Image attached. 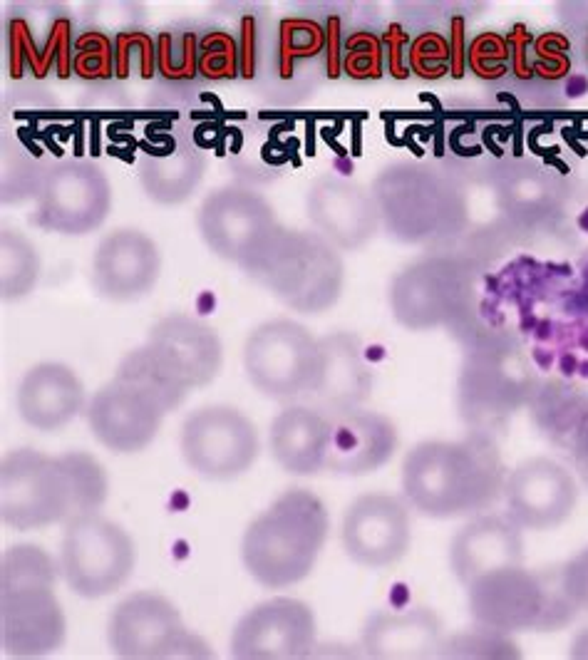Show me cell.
<instances>
[{"label":"cell","instance_id":"obj_1","mask_svg":"<svg viewBox=\"0 0 588 660\" xmlns=\"http://www.w3.org/2000/svg\"><path fill=\"white\" fill-rule=\"evenodd\" d=\"M107 492L105 467L87 452L45 455L23 447L0 462V522L10 529H45L95 514Z\"/></svg>","mask_w":588,"mask_h":660},{"label":"cell","instance_id":"obj_2","mask_svg":"<svg viewBox=\"0 0 588 660\" xmlns=\"http://www.w3.org/2000/svg\"><path fill=\"white\" fill-rule=\"evenodd\" d=\"M507 472L492 437L482 430L462 440L417 442L402 460L405 502L430 519L474 517L504 494Z\"/></svg>","mask_w":588,"mask_h":660},{"label":"cell","instance_id":"obj_3","mask_svg":"<svg viewBox=\"0 0 588 660\" xmlns=\"http://www.w3.org/2000/svg\"><path fill=\"white\" fill-rule=\"evenodd\" d=\"M330 531L323 499L288 489L263 509L241 536V564L263 589H288L316 569Z\"/></svg>","mask_w":588,"mask_h":660},{"label":"cell","instance_id":"obj_4","mask_svg":"<svg viewBox=\"0 0 588 660\" xmlns=\"http://www.w3.org/2000/svg\"><path fill=\"white\" fill-rule=\"evenodd\" d=\"M246 276L291 311L321 316L343 293L345 264L340 251L318 231L283 226Z\"/></svg>","mask_w":588,"mask_h":660},{"label":"cell","instance_id":"obj_5","mask_svg":"<svg viewBox=\"0 0 588 660\" xmlns=\"http://www.w3.org/2000/svg\"><path fill=\"white\" fill-rule=\"evenodd\" d=\"M380 221L402 244H430L455 236L464 224V197L455 179L440 169L400 162L373 182Z\"/></svg>","mask_w":588,"mask_h":660},{"label":"cell","instance_id":"obj_6","mask_svg":"<svg viewBox=\"0 0 588 660\" xmlns=\"http://www.w3.org/2000/svg\"><path fill=\"white\" fill-rule=\"evenodd\" d=\"M321 338L291 318H273L249 333L244 370L261 395L276 402H303L321 373Z\"/></svg>","mask_w":588,"mask_h":660},{"label":"cell","instance_id":"obj_7","mask_svg":"<svg viewBox=\"0 0 588 660\" xmlns=\"http://www.w3.org/2000/svg\"><path fill=\"white\" fill-rule=\"evenodd\" d=\"M60 576L80 598H105L130 581L137 564V546L122 524L100 512L82 514L63 524Z\"/></svg>","mask_w":588,"mask_h":660},{"label":"cell","instance_id":"obj_8","mask_svg":"<svg viewBox=\"0 0 588 660\" xmlns=\"http://www.w3.org/2000/svg\"><path fill=\"white\" fill-rule=\"evenodd\" d=\"M474 276L457 256H422L407 264L390 283V311L407 330L452 326L469 311Z\"/></svg>","mask_w":588,"mask_h":660},{"label":"cell","instance_id":"obj_9","mask_svg":"<svg viewBox=\"0 0 588 660\" xmlns=\"http://www.w3.org/2000/svg\"><path fill=\"white\" fill-rule=\"evenodd\" d=\"M107 641L122 660L214 658L211 648L184 626L179 608L154 591H137L117 603L107 623Z\"/></svg>","mask_w":588,"mask_h":660},{"label":"cell","instance_id":"obj_10","mask_svg":"<svg viewBox=\"0 0 588 660\" xmlns=\"http://www.w3.org/2000/svg\"><path fill=\"white\" fill-rule=\"evenodd\" d=\"M196 226L211 254L249 273L283 229L276 211L246 187H219L206 194L196 214Z\"/></svg>","mask_w":588,"mask_h":660},{"label":"cell","instance_id":"obj_11","mask_svg":"<svg viewBox=\"0 0 588 660\" xmlns=\"http://www.w3.org/2000/svg\"><path fill=\"white\" fill-rule=\"evenodd\" d=\"M534 378L517 345L507 340H487L464 358L459 375V412L469 425H484L517 412L529 402Z\"/></svg>","mask_w":588,"mask_h":660},{"label":"cell","instance_id":"obj_12","mask_svg":"<svg viewBox=\"0 0 588 660\" xmlns=\"http://www.w3.org/2000/svg\"><path fill=\"white\" fill-rule=\"evenodd\" d=\"M112 209V184L92 159L50 164L35 197V226L60 236H87L100 229Z\"/></svg>","mask_w":588,"mask_h":660},{"label":"cell","instance_id":"obj_13","mask_svg":"<svg viewBox=\"0 0 588 660\" xmlns=\"http://www.w3.org/2000/svg\"><path fill=\"white\" fill-rule=\"evenodd\" d=\"M184 462L211 482H229L254 467L261 452L256 425L229 405H206L184 420L179 435Z\"/></svg>","mask_w":588,"mask_h":660},{"label":"cell","instance_id":"obj_14","mask_svg":"<svg viewBox=\"0 0 588 660\" xmlns=\"http://www.w3.org/2000/svg\"><path fill=\"white\" fill-rule=\"evenodd\" d=\"M316 613L306 601L273 596L236 621L229 653L236 660H298L316 648Z\"/></svg>","mask_w":588,"mask_h":660},{"label":"cell","instance_id":"obj_15","mask_svg":"<svg viewBox=\"0 0 588 660\" xmlns=\"http://www.w3.org/2000/svg\"><path fill=\"white\" fill-rule=\"evenodd\" d=\"M340 541L348 559L365 569L397 564L412 544V507L397 494H360L345 509Z\"/></svg>","mask_w":588,"mask_h":660},{"label":"cell","instance_id":"obj_16","mask_svg":"<svg viewBox=\"0 0 588 660\" xmlns=\"http://www.w3.org/2000/svg\"><path fill=\"white\" fill-rule=\"evenodd\" d=\"M169 412L149 390L112 378L87 400L85 420L92 437L115 455H137L157 440Z\"/></svg>","mask_w":588,"mask_h":660},{"label":"cell","instance_id":"obj_17","mask_svg":"<svg viewBox=\"0 0 588 660\" xmlns=\"http://www.w3.org/2000/svg\"><path fill=\"white\" fill-rule=\"evenodd\" d=\"M551 574H536L522 566L489 571L467 584L469 616L479 626L504 633H539L549 601Z\"/></svg>","mask_w":588,"mask_h":660},{"label":"cell","instance_id":"obj_18","mask_svg":"<svg viewBox=\"0 0 588 660\" xmlns=\"http://www.w3.org/2000/svg\"><path fill=\"white\" fill-rule=\"evenodd\" d=\"M504 499L507 514L524 531H549L574 514L579 484L561 462L529 457L507 474Z\"/></svg>","mask_w":588,"mask_h":660},{"label":"cell","instance_id":"obj_19","mask_svg":"<svg viewBox=\"0 0 588 660\" xmlns=\"http://www.w3.org/2000/svg\"><path fill=\"white\" fill-rule=\"evenodd\" d=\"M306 211L313 231L328 239L338 251H358L383 229L373 189L353 179L326 174L311 184Z\"/></svg>","mask_w":588,"mask_h":660},{"label":"cell","instance_id":"obj_20","mask_svg":"<svg viewBox=\"0 0 588 660\" xmlns=\"http://www.w3.org/2000/svg\"><path fill=\"white\" fill-rule=\"evenodd\" d=\"M65 611L55 586L0 589V648L3 658H43L63 648Z\"/></svg>","mask_w":588,"mask_h":660},{"label":"cell","instance_id":"obj_21","mask_svg":"<svg viewBox=\"0 0 588 660\" xmlns=\"http://www.w3.org/2000/svg\"><path fill=\"white\" fill-rule=\"evenodd\" d=\"M162 273V254L152 236L139 229L107 234L92 256V288L112 303H130L147 296Z\"/></svg>","mask_w":588,"mask_h":660},{"label":"cell","instance_id":"obj_22","mask_svg":"<svg viewBox=\"0 0 588 660\" xmlns=\"http://www.w3.org/2000/svg\"><path fill=\"white\" fill-rule=\"evenodd\" d=\"M321 350V373L303 405L326 412L330 420L360 410L373 393V370L365 360V345L350 330H335L323 335Z\"/></svg>","mask_w":588,"mask_h":660},{"label":"cell","instance_id":"obj_23","mask_svg":"<svg viewBox=\"0 0 588 660\" xmlns=\"http://www.w3.org/2000/svg\"><path fill=\"white\" fill-rule=\"evenodd\" d=\"M522 527L504 514H474L450 544V569L462 586L497 569L524 564Z\"/></svg>","mask_w":588,"mask_h":660},{"label":"cell","instance_id":"obj_24","mask_svg":"<svg viewBox=\"0 0 588 660\" xmlns=\"http://www.w3.org/2000/svg\"><path fill=\"white\" fill-rule=\"evenodd\" d=\"M400 435L390 417L375 410H353L333 420L326 472L340 477H363L392 460Z\"/></svg>","mask_w":588,"mask_h":660},{"label":"cell","instance_id":"obj_25","mask_svg":"<svg viewBox=\"0 0 588 660\" xmlns=\"http://www.w3.org/2000/svg\"><path fill=\"white\" fill-rule=\"evenodd\" d=\"M442 641H445V626L440 616L427 606L375 611L360 633V648L365 656L375 660L437 658Z\"/></svg>","mask_w":588,"mask_h":660},{"label":"cell","instance_id":"obj_26","mask_svg":"<svg viewBox=\"0 0 588 660\" xmlns=\"http://www.w3.org/2000/svg\"><path fill=\"white\" fill-rule=\"evenodd\" d=\"M15 402L25 425L40 432H55L85 412L87 395L70 365L45 360L23 375Z\"/></svg>","mask_w":588,"mask_h":660},{"label":"cell","instance_id":"obj_27","mask_svg":"<svg viewBox=\"0 0 588 660\" xmlns=\"http://www.w3.org/2000/svg\"><path fill=\"white\" fill-rule=\"evenodd\" d=\"M333 420L303 402H291L271 420L268 450L283 472L313 477L326 469Z\"/></svg>","mask_w":588,"mask_h":660},{"label":"cell","instance_id":"obj_28","mask_svg":"<svg viewBox=\"0 0 588 660\" xmlns=\"http://www.w3.org/2000/svg\"><path fill=\"white\" fill-rule=\"evenodd\" d=\"M147 340L167 350L182 365L192 388L209 385L224 368V343L219 333L189 313L159 318L149 330Z\"/></svg>","mask_w":588,"mask_h":660},{"label":"cell","instance_id":"obj_29","mask_svg":"<svg viewBox=\"0 0 588 660\" xmlns=\"http://www.w3.org/2000/svg\"><path fill=\"white\" fill-rule=\"evenodd\" d=\"M206 157L192 142H182L167 157L139 159V184L149 199L164 206H177L199 189L204 179Z\"/></svg>","mask_w":588,"mask_h":660},{"label":"cell","instance_id":"obj_30","mask_svg":"<svg viewBox=\"0 0 588 660\" xmlns=\"http://www.w3.org/2000/svg\"><path fill=\"white\" fill-rule=\"evenodd\" d=\"M115 375L117 378L130 380V383L139 385V388L149 390V393L162 402L167 412L177 410L189 390H192V383H189L182 365H179L167 350L149 343V340L144 345H139V348L130 350V353L120 360Z\"/></svg>","mask_w":588,"mask_h":660},{"label":"cell","instance_id":"obj_31","mask_svg":"<svg viewBox=\"0 0 588 660\" xmlns=\"http://www.w3.org/2000/svg\"><path fill=\"white\" fill-rule=\"evenodd\" d=\"M40 256L38 249L20 231L0 229V296L3 301H20L38 286Z\"/></svg>","mask_w":588,"mask_h":660},{"label":"cell","instance_id":"obj_32","mask_svg":"<svg viewBox=\"0 0 588 660\" xmlns=\"http://www.w3.org/2000/svg\"><path fill=\"white\" fill-rule=\"evenodd\" d=\"M60 576V561L35 544L8 546L0 556V589L15 586H55Z\"/></svg>","mask_w":588,"mask_h":660},{"label":"cell","instance_id":"obj_33","mask_svg":"<svg viewBox=\"0 0 588 660\" xmlns=\"http://www.w3.org/2000/svg\"><path fill=\"white\" fill-rule=\"evenodd\" d=\"M437 658L450 660H517L522 658L519 643L514 641L512 633L497 631V628L479 626L445 636Z\"/></svg>","mask_w":588,"mask_h":660},{"label":"cell","instance_id":"obj_34","mask_svg":"<svg viewBox=\"0 0 588 660\" xmlns=\"http://www.w3.org/2000/svg\"><path fill=\"white\" fill-rule=\"evenodd\" d=\"M48 167L35 162L25 149L15 147L3 157V204H20L38 197Z\"/></svg>","mask_w":588,"mask_h":660},{"label":"cell","instance_id":"obj_35","mask_svg":"<svg viewBox=\"0 0 588 660\" xmlns=\"http://www.w3.org/2000/svg\"><path fill=\"white\" fill-rule=\"evenodd\" d=\"M559 571V581L566 594L579 608H588V546L571 556Z\"/></svg>","mask_w":588,"mask_h":660},{"label":"cell","instance_id":"obj_36","mask_svg":"<svg viewBox=\"0 0 588 660\" xmlns=\"http://www.w3.org/2000/svg\"><path fill=\"white\" fill-rule=\"evenodd\" d=\"M412 603V591L410 586L402 584V581H397V584L390 586V594H388V608H395V611H402V608H407Z\"/></svg>","mask_w":588,"mask_h":660},{"label":"cell","instance_id":"obj_37","mask_svg":"<svg viewBox=\"0 0 588 660\" xmlns=\"http://www.w3.org/2000/svg\"><path fill=\"white\" fill-rule=\"evenodd\" d=\"M531 360H534L539 370H551L556 363V355L551 353L549 348H544V345H536V348L531 350Z\"/></svg>","mask_w":588,"mask_h":660},{"label":"cell","instance_id":"obj_38","mask_svg":"<svg viewBox=\"0 0 588 660\" xmlns=\"http://www.w3.org/2000/svg\"><path fill=\"white\" fill-rule=\"evenodd\" d=\"M564 90H566V95L569 97H584L586 92H588V77L586 75H571L569 80H566V85H564Z\"/></svg>","mask_w":588,"mask_h":660},{"label":"cell","instance_id":"obj_39","mask_svg":"<svg viewBox=\"0 0 588 660\" xmlns=\"http://www.w3.org/2000/svg\"><path fill=\"white\" fill-rule=\"evenodd\" d=\"M556 363H559V370H561V375H564V378H574V375L579 373V358H576L571 350H564V353L559 355V360H556Z\"/></svg>","mask_w":588,"mask_h":660},{"label":"cell","instance_id":"obj_40","mask_svg":"<svg viewBox=\"0 0 588 660\" xmlns=\"http://www.w3.org/2000/svg\"><path fill=\"white\" fill-rule=\"evenodd\" d=\"M569 656L576 658V660H588V628L576 633L574 641H571Z\"/></svg>","mask_w":588,"mask_h":660},{"label":"cell","instance_id":"obj_41","mask_svg":"<svg viewBox=\"0 0 588 660\" xmlns=\"http://www.w3.org/2000/svg\"><path fill=\"white\" fill-rule=\"evenodd\" d=\"M534 338L539 340V343H546V340L554 338V323H551V321H541V323H536V328H534Z\"/></svg>","mask_w":588,"mask_h":660},{"label":"cell","instance_id":"obj_42","mask_svg":"<svg viewBox=\"0 0 588 660\" xmlns=\"http://www.w3.org/2000/svg\"><path fill=\"white\" fill-rule=\"evenodd\" d=\"M365 360H368L370 365L373 363H380V360H385V355H388V350L383 348V345H365Z\"/></svg>","mask_w":588,"mask_h":660},{"label":"cell","instance_id":"obj_43","mask_svg":"<svg viewBox=\"0 0 588 660\" xmlns=\"http://www.w3.org/2000/svg\"><path fill=\"white\" fill-rule=\"evenodd\" d=\"M187 507H189L187 492H182V489H179V492H174L172 499H169V509H172V512H184Z\"/></svg>","mask_w":588,"mask_h":660},{"label":"cell","instance_id":"obj_44","mask_svg":"<svg viewBox=\"0 0 588 660\" xmlns=\"http://www.w3.org/2000/svg\"><path fill=\"white\" fill-rule=\"evenodd\" d=\"M214 303H216L214 296H211L209 291L201 293V296H199V313H201V316H206V313L214 311Z\"/></svg>","mask_w":588,"mask_h":660},{"label":"cell","instance_id":"obj_45","mask_svg":"<svg viewBox=\"0 0 588 660\" xmlns=\"http://www.w3.org/2000/svg\"><path fill=\"white\" fill-rule=\"evenodd\" d=\"M576 224H579V229L584 231V234H588V206H586L584 211H581L579 219H576Z\"/></svg>","mask_w":588,"mask_h":660},{"label":"cell","instance_id":"obj_46","mask_svg":"<svg viewBox=\"0 0 588 660\" xmlns=\"http://www.w3.org/2000/svg\"><path fill=\"white\" fill-rule=\"evenodd\" d=\"M576 375H579V378L588 380V358L586 360H579V373H576Z\"/></svg>","mask_w":588,"mask_h":660},{"label":"cell","instance_id":"obj_47","mask_svg":"<svg viewBox=\"0 0 588 660\" xmlns=\"http://www.w3.org/2000/svg\"><path fill=\"white\" fill-rule=\"evenodd\" d=\"M335 167H338V169H345V174H350V172H353V162H343V159H338V162H335Z\"/></svg>","mask_w":588,"mask_h":660},{"label":"cell","instance_id":"obj_48","mask_svg":"<svg viewBox=\"0 0 588 660\" xmlns=\"http://www.w3.org/2000/svg\"><path fill=\"white\" fill-rule=\"evenodd\" d=\"M579 345H581V348H584L586 353H588V328H586V330H581V335H579Z\"/></svg>","mask_w":588,"mask_h":660},{"label":"cell","instance_id":"obj_49","mask_svg":"<svg viewBox=\"0 0 588 660\" xmlns=\"http://www.w3.org/2000/svg\"><path fill=\"white\" fill-rule=\"evenodd\" d=\"M177 556H179V559H182V556H187V551H184V549H187V544H184V541H177Z\"/></svg>","mask_w":588,"mask_h":660}]
</instances>
